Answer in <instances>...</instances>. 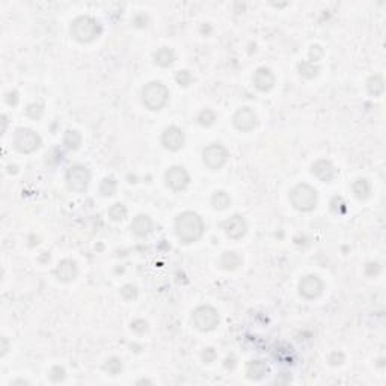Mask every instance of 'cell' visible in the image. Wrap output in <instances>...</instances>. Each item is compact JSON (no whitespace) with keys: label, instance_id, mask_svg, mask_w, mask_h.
Listing matches in <instances>:
<instances>
[{"label":"cell","instance_id":"obj_1","mask_svg":"<svg viewBox=\"0 0 386 386\" xmlns=\"http://www.w3.org/2000/svg\"><path fill=\"white\" fill-rule=\"evenodd\" d=\"M205 231L202 218L195 211H183L175 219V234L184 245L198 242Z\"/></svg>","mask_w":386,"mask_h":386},{"label":"cell","instance_id":"obj_2","mask_svg":"<svg viewBox=\"0 0 386 386\" xmlns=\"http://www.w3.org/2000/svg\"><path fill=\"white\" fill-rule=\"evenodd\" d=\"M101 33V26L94 17L91 15H80L73 20L71 23V35L76 41L82 44H88L95 41Z\"/></svg>","mask_w":386,"mask_h":386},{"label":"cell","instance_id":"obj_3","mask_svg":"<svg viewBox=\"0 0 386 386\" xmlns=\"http://www.w3.org/2000/svg\"><path fill=\"white\" fill-rule=\"evenodd\" d=\"M317 192L312 186L306 184V183H300L296 184L291 190H290V202L291 205L303 213L312 211L317 205Z\"/></svg>","mask_w":386,"mask_h":386},{"label":"cell","instance_id":"obj_4","mask_svg":"<svg viewBox=\"0 0 386 386\" xmlns=\"http://www.w3.org/2000/svg\"><path fill=\"white\" fill-rule=\"evenodd\" d=\"M169 100V89L161 82H150L142 89V103L147 109L157 112L161 110Z\"/></svg>","mask_w":386,"mask_h":386},{"label":"cell","instance_id":"obj_5","mask_svg":"<svg viewBox=\"0 0 386 386\" xmlns=\"http://www.w3.org/2000/svg\"><path fill=\"white\" fill-rule=\"evenodd\" d=\"M192 323L201 332L214 330L219 326V312L211 305H201L192 312Z\"/></svg>","mask_w":386,"mask_h":386},{"label":"cell","instance_id":"obj_6","mask_svg":"<svg viewBox=\"0 0 386 386\" xmlns=\"http://www.w3.org/2000/svg\"><path fill=\"white\" fill-rule=\"evenodd\" d=\"M65 181L69 190L76 193L85 192L91 181V172L83 164H73L65 174Z\"/></svg>","mask_w":386,"mask_h":386},{"label":"cell","instance_id":"obj_7","mask_svg":"<svg viewBox=\"0 0 386 386\" xmlns=\"http://www.w3.org/2000/svg\"><path fill=\"white\" fill-rule=\"evenodd\" d=\"M41 136L32 129H18L14 136V147L21 154H32L41 147Z\"/></svg>","mask_w":386,"mask_h":386},{"label":"cell","instance_id":"obj_8","mask_svg":"<svg viewBox=\"0 0 386 386\" xmlns=\"http://www.w3.org/2000/svg\"><path fill=\"white\" fill-rule=\"evenodd\" d=\"M228 157H229L228 150L225 147H222L221 143H211V145L205 147L202 151V161L211 171L221 169L226 163Z\"/></svg>","mask_w":386,"mask_h":386},{"label":"cell","instance_id":"obj_9","mask_svg":"<svg viewBox=\"0 0 386 386\" xmlns=\"http://www.w3.org/2000/svg\"><path fill=\"white\" fill-rule=\"evenodd\" d=\"M164 181L169 189L174 192L186 190L190 183V175L183 166H171L164 174Z\"/></svg>","mask_w":386,"mask_h":386},{"label":"cell","instance_id":"obj_10","mask_svg":"<svg viewBox=\"0 0 386 386\" xmlns=\"http://www.w3.org/2000/svg\"><path fill=\"white\" fill-rule=\"evenodd\" d=\"M323 290H324V284L317 275H306L299 282V294L308 300L320 297Z\"/></svg>","mask_w":386,"mask_h":386},{"label":"cell","instance_id":"obj_11","mask_svg":"<svg viewBox=\"0 0 386 386\" xmlns=\"http://www.w3.org/2000/svg\"><path fill=\"white\" fill-rule=\"evenodd\" d=\"M232 124H234V127L238 130V131H243V133L252 131V130L257 127L258 124L257 113H255L251 107L245 106V107L238 109V110L234 113V116H232Z\"/></svg>","mask_w":386,"mask_h":386},{"label":"cell","instance_id":"obj_12","mask_svg":"<svg viewBox=\"0 0 386 386\" xmlns=\"http://www.w3.org/2000/svg\"><path fill=\"white\" fill-rule=\"evenodd\" d=\"M184 142H186L184 131L177 126L166 127L161 133V145L169 151H180L184 147Z\"/></svg>","mask_w":386,"mask_h":386},{"label":"cell","instance_id":"obj_13","mask_svg":"<svg viewBox=\"0 0 386 386\" xmlns=\"http://www.w3.org/2000/svg\"><path fill=\"white\" fill-rule=\"evenodd\" d=\"M225 234L232 240H240L248 232V222L242 214H234L222 224Z\"/></svg>","mask_w":386,"mask_h":386},{"label":"cell","instance_id":"obj_14","mask_svg":"<svg viewBox=\"0 0 386 386\" xmlns=\"http://www.w3.org/2000/svg\"><path fill=\"white\" fill-rule=\"evenodd\" d=\"M252 82H254V86L257 88L258 91L269 92V91L273 89V86L276 83V79H275V74L272 73L270 68L259 66V68L255 69V73L252 76Z\"/></svg>","mask_w":386,"mask_h":386},{"label":"cell","instance_id":"obj_15","mask_svg":"<svg viewBox=\"0 0 386 386\" xmlns=\"http://www.w3.org/2000/svg\"><path fill=\"white\" fill-rule=\"evenodd\" d=\"M55 275L58 278V281L64 282V284H68V282H73L77 275H79V267H77V262L69 259V258H65L62 261L58 262L56 266V270H55Z\"/></svg>","mask_w":386,"mask_h":386},{"label":"cell","instance_id":"obj_16","mask_svg":"<svg viewBox=\"0 0 386 386\" xmlns=\"http://www.w3.org/2000/svg\"><path fill=\"white\" fill-rule=\"evenodd\" d=\"M311 172L323 183L332 181L336 175V169H335L333 163L330 160H326V159H319L317 161H314L311 166Z\"/></svg>","mask_w":386,"mask_h":386},{"label":"cell","instance_id":"obj_17","mask_svg":"<svg viewBox=\"0 0 386 386\" xmlns=\"http://www.w3.org/2000/svg\"><path fill=\"white\" fill-rule=\"evenodd\" d=\"M130 228H131L133 234H136L137 237H147L153 231V221L147 214H137L131 221Z\"/></svg>","mask_w":386,"mask_h":386},{"label":"cell","instance_id":"obj_18","mask_svg":"<svg viewBox=\"0 0 386 386\" xmlns=\"http://www.w3.org/2000/svg\"><path fill=\"white\" fill-rule=\"evenodd\" d=\"M267 371H269V367H267V364L262 359H254L246 367V376L251 380H261V379H264L266 374H267Z\"/></svg>","mask_w":386,"mask_h":386},{"label":"cell","instance_id":"obj_19","mask_svg":"<svg viewBox=\"0 0 386 386\" xmlns=\"http://www.w3.org/2000/svg\"><path fill=\"white\" fill-rule=\"evenodd\" d=\"M154 62L159 65V66H171L175 61V52L171 49V47H160L156 53H154Z\"/></svg>","mask_w":386,"mask_h":386},{"label":"cell","instance_id":"obj_20","mask_svg":"<svg viewBox=\"0 0 386 386\" xmlns=\"http://www.w3.org/2000/svg\"><path fill=\"white\" fill-rule=\"evenodd\" d=\"M242 266V258L238 257L235 252H224L221 257V267L226 272H232Z\"/></svg>","mask_w":386,"mask_h":386},{"label":"cell","instance_id":"obj_21","mask_svg":"<svg viewBox=\"0 0 386 386\" xmlns=\"http://www.w3.org/2000/svg\"><path fill=\"white\" fill-rule=\"evenodd\" d=\"M367 89H368V92H370L371 95H382V94L385 92V82H383V77L379 76V74L371 76V77L367 80Z\"/></svg>","mask_w":386,"mask_h":386},{"label":"cell","instance_id":"obj_22","mask_svg":"<svg viewBox=\"0 0 386 386\" xmlns=\"http://www.w3.org/2000/svg\"><path fill=\"white\" fill-rule=\"evenodd\" d=\"M352 190H353L354 196L360 201L367 199L371 195V186L365 178H357L352 184Z\"/></svg>","mask_w":386,"mask_h":386},{"label":"cell","instance_id":"obj_23","mask_svg":"<svg viewBox=\"0 0 386 386\" xmlns=\"http://www.w3.org/2000/svg\"><path fill=\"white\" fill-rule=\"evenodd\" d=\"M64 145L69 151L77 150L82 145V134L74 129L66 130L64 134Z\"/></svg>","mask_w":386,"mask_h":386},{"label":"cell","instance_id":"obj_24","mask_svg":"<svg viewBox=\"0 0 386 386\" xmlns=\"http://www.w3.org/2000/svg\"><path fill=\"white\" fill-rule=\"evenodd\" d=\"M211 205H213L214 210L224 211V210H226L231 205V198L224 190H216V192L213 193V196H211Z\"/></svg>","mask_w":386,"mask_h":386},{"label":"cell","instance_id":"obj_25","mask_svg":"<svg viewBox=\"0 0 386 386\" xmlns=\"http://www.w3.org/2000/svg\"><path fill=\"white\" fill-rule=\"evenodd\" d=\"M116 187H118V183L113 177H106L101 180L100 183V193L104 196V198H109V196H113L115 192H116Z\"/></svg>","mask_w":386,"mask_h":386},{"label":"cell","instance_id":"obj_26","mask_svg":"<svg viewBox=\"0 0 386 386\" xmlns=\"http://www.w3.org/2000/svg\"><path fill=\"white\" fill-rule=\"evenodd\" d=\"M123 368H124V365L119 357H110L103 364V370L110 376H118L123 371Z\"/></svg>","mask_w":386,"mask_h":386},{"label":"cell","instance_id":"obj_27","mask_svg":"<svg viewBox=\"0 0 386 386\" xmlns=\"http://www.w3.org/2000/svg\"><path fill=\"white\" fill-rule=\"evenodd\" d=\"M109 218L113 221V222H123L126 218H127V207L121 202H116L113 204L110 208H109Z\"/></svg>","mask_w":386,"mask_h":386},{"label":"cell","instance_id":"obj_28","mask_svg":"<svg viewBox=\"0 0 386 386\" xmlns=\"http://www.w3.org/2000/svg\"><path fill=\"white\" fill-rule=\"evenodd\" d=\"M299 73H300V76H303L306 79H314V77L319 76L320 66H317L316 64L309 62V61H303V62L299 64Z\"/></svg>","mask_w":386,"mask_h":386},{"label":"cell","instance_id":"obj_29","mask_svg":"<svg viewBox=\"0 0 386 386\" xmlns=\"http://www.w3.org/2000/svg\"><path fill=\"white\" fill-rule=\"evenodd\" d=\"M216 121V113L211 109H204L198 115V124L202 127H211Z\"/></svg>","mask_w":386,"mask_h":386},{"label":"cell","instance_id":"obj_30","mask_svg":"<svg viewBox=\"0 0 386 386\" xmlns=\"http://www.w3.org/2000/svg\"><path fill=\"white\" fill-rule=\"evenodd\" d=\"M65 376H66L65 368L64 367H61V365H55V367L50 370V373H49V379H50L53 383H61V382H64Z\"/></svg>","mask_w":386,"mask_h":386},{"label":"cell","instance_id":"obj_31","mask_svg":"<svg viewBox=\"0 0 386 386\" xmlns=\"http://www.w3.org/2000/svg\"><path fill=\"white\" fill-rule=\"evenodd\" d=\"M175 80H177V83H178L180 86L187 88V86H189V85L193 82V76L190 74V71H187V69H181V71H178V73L175 74Z\"/></svg>","mask_w":386,"mask_h":386},{"label":"cell","instance_id":"obj_32","mask_svg":"<svg viewBox=\"0 0 386 386\" xmlns=\"http://www.w3.org/2000/svg\"><path fill=\"white\" fill-rule=\"evenodd\" d=\"M42 113H44V106L41 103H32L26 109V115L31 119H39L42 116Z\"/></svg>","mask_w":386,"mask_h":386},{"label":"cell","instance_id":"obj_33","mask_svg":"<svg viewBox=\"0 0 386 386\" xmlns=\"http://www.w3.org/2000/svg\"><path fill=\"white\" fill-rule=\"evenodd\" d=\"M308 55H309V62L316 64V62H319L323 56H324V50H323L319 44H314V45H311V49H309V53H308Z\"/></svg>","mask_w":386,"mask_h":386},{"label":"cell","instance_id":"obj_34","mask_svg":"<svg viewBox=\"0 0 386 386\" xmlns=\"http://www.w3.org/2000/svg\"><path fill=\"white\" fill-rule=\"evenodd\" d=\"M121 294L126 300H133L137 297V288L133 284H127L121 288Z\"/></svg>","mask_w":386,"mask_h":386},{"label":"cell","instance_id":"obj_35","mask_svg":"<svg viewBox=\"0 0 386 386\" xmlns=\"http://www.w3.org/2000/svg\"><path fill=\"white\" fill-rule=\"evenodd\" d=\"M380 273V266L377 262H368L365 266V275L370 276V278H374Z\"/></svg>","mask_w":386,"mask_h":386},{"label":"cell","instance_id":"obj_36","mask_svg":"<svg viewBox=\"0 0 386 386\" xmlns=\"http://www.w3.org/2000/svg\"><path fill=\"white\" fill-rule=\"evenodd\" d=\"M344 359H346V356H344L343 352H333V353L329 354V364L333 365V367L341 365L344 362Z\"/></svg>","mask_w":386,"mask_h":386},{"label":"cell","instance_id":"obj_37","mask_svg":"<svg viewBox=\"0 0 386 386\" xmlns=\"http://www.w3.org/2000/svg\"><path fill=\"white\" fill-rule=\"evenodd\" d=\"M131 330H134L137 333H145L148 330V324L143 320H134L131 323Z\"/></svg>","mask_w":386,"mask_h":386},{"label":"cell","instance_id":"obj_38","mask_svg":"<svg viewBox=\"0 0 386 386\" xmlns=\"http://www.w3.org/2000/svg\"><path fill=\"white\" fill-rule=\"evenodd\" d=\"M201 356H202V360L205 364H210V362H213L216 359V352L211 347H208V349H204V352H202Z\"/></svg>","mask_w":386,"mask_h":386},{"label":"cell","instance_id":"obj_39","mask_svg":"<svg viewBox=\"0 0 386 386\" xmlns=\"http://www.w3.org/2000/svg\"><path fill=\"white\" fill-rule=\"evenodd\" d=\"M6 103L9 106H17L18 104V92L17 91H11L6 94Z\"/></svg>","mask_w":386,"mask_h":386},{"label":"cell","instance_id":"obj_40","mask_svg":"<svg viewBox=\"0 0 386 386\" xmlns=\"http://www.w3.org/2000/svg\"><path fill=\"white\" fill-rule=\"evenodd\" d=\"M234 367H235V357H234V356H231V357H226L225 368H228V370H232Z\"/></svg>","mask_w":386,"mask_h":386},{"label":"cell","instance_id":"obj_41","mask_svg":"<svg viewBox=\"0 0 386 386\" xmlns=\"http://www.w3.org/2000/svg\"><path fill=\"white\" fill-rule=\"evenodd\" d=\"M9 346H8V340L6 338H2V356H5L6 352H8Z\"/></svg>","mask_w":386,"mask_h":386}]
</instances>
